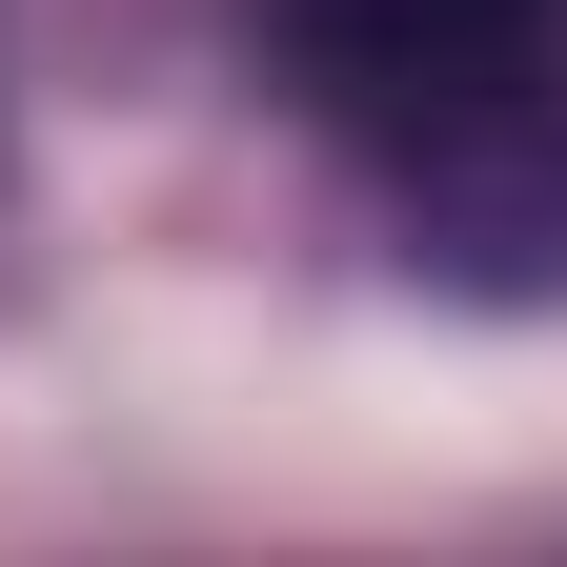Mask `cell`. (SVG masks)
Returning a JSON list of instances; mask_svg holds the SVG:
<instances>
[{"instance_id":"2","label":"cell","mask_w":567,"mask_h":567,"mask_svg":"<svg viewBox=\"0 0 567 567\" xmlns=\"http://www.w3.org/2000/svg\"><path fill=\"white\" fill-rule=\"evenodd\" d=\"M425 163V224H446V264L486 284H567V0H547V41L486 82L446 142H405Z\"/></svg>"},{"instance_id":"1","label":"cell","mask_w":567,"mask_h":567,"mask_svg":"<svg viewBox=\"0 0 567 567\" xmlns=\"http://www.w3.org/2000/svg\"><path fill=\"white\" fill-rule=\"evenodd\" d=\"M527 41H547V0H284V82L365 142H446Z\"/></svg>"}]
</instances>
